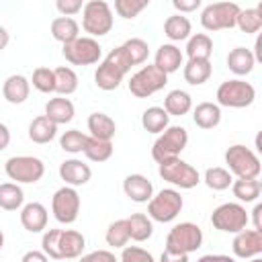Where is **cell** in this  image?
<instances>
[{"label":"cell","instance_id":"836d02e7","mask_svg":"<svg viewBox=\"0 0 262 262\" xmlns=\"http://www.w3.org/2000/svg\"><path fill=\"white\" fill-rule=\"evenodd\" d=\"M23 188L16 182H4L0 184V209L4 211H16L23 205Z\"/></svg>","mask_w":262,"mask_h":262},{"label":"cell","instance_id":"277c9868","mask_svg":"<svg viewBox=\"0 0 262 262\" xmlns=\"http://www.w3.org/2000/svg\"><path fill=\"white\" fill-rule=\"evenodd\" d=\"M82 27L90 35H106L113 29V10L104 0H88L82 8Z\"/></svg>","mask_w":262,"mask_h":262},{"label":"cell","instance_id":"b9f144b4","mask_svg":"<svg viewBox=\"0 0 262 262\" xmlns=\"http://www.w3.org/2000/svg\"><path fill=\"white\" fill-rule=\"evenodd\" d=\"M86 141H88V135H84V133H82V131H78V129H70V131H66V133L61 135L59 145H61V149H63V151L80 154V151L84 149Z\"/></svg>","mask_w":262,"mask_h":262},{"label":"cell","instance_id":"9f6ffc18","mask_svg":"<svg viewBox=\"0 0 262 262\" xmlns=\"http://www.w3.org/2000/svg\"><path fill=\"white\" fill-rule=\"evenodd\" d=\"M254 59H262V37L256 39V45H254Z\"/></svg>","mask_w":262,"mask_h":262},{"label":"cell","instance_id":"44dd1931","mask_svg":"<svg viewBox=\"0 0 262 262\" xmlns=\"http://www.w3.org/2000/svg\"><path fill=\"white\" fill-rule=\"evenodd\" d=\"M88 131H90V137H94V139L111 141L115 137L117 125H115V121L108 115H104V113H92L88 117Z\"/></svg>","mask_w":262,"mask_h":262},{"label":"cell","instance_id":"60d3db41","mask_svg":"<svg viewBox=\"0 0 262 262\" xmlns=\"http://www.w3.org/2000/svg\"><path fill=\"white\" fill-rule=\"evenodd\" d=\"M205 182H207V186L213 188V190H225L233 180H231L229 170L215 166V168H207V172H205Z\"/></svg>","mask_w":262,"mask_h":262},{"label":"cell","instance_id":"1f68e13d","mask_svg":"<svg viewBox=\"0 0 262 262\" xmlns=\"http://www.w3.org/2000/svg\"><path fill=\"white\" fill-rule=\"evenodd\" d=\"M235 25L244 31V33H256L262 27V2L254 8H239Z\"/></svg>","mask_w":262,"mask_h":262},{"label":"cell","instance_id":"91938a15","mask_svg":"<svg viewBox=\"0 0 262 262\" xmlns=\"http://www.w3.org/2000/svg\"><path fill=\"white\" fill-rule=\"evenodd\" d=\"M250 262H262V260H260V258H252Z\"/></svg>","mask_w":262,"mask_h":262},{"label":"cell","instance_id":"7c38bea8","mask_svg":"<svg viewBox=\"0 0 262 262\" xmlns=\"http://www.w3.org/2000/svg\"><path fill=\"white\" fill-rule=\"evenodd\" d=\"M102 47L92 37H78L72 43L63 45V57L74 66H88L100 59Z\"/></svg>","mask_w":262,"mask_h":262},{"label":"cell","instance_id":"f1b7e54d","mask_svg":"<svg viewBox=\"0 0 262 262\" xmlns=\"http://www.w3.org/2000/svg\"><path fill=\"white\" fill-rule=\"evenodd\" d=\"M190 106H192L190 94L184 92V90H180V88H176V90H170V92L166 94V100H164V106H162V108H164L168 115L180 117V115H186V113L190 111Z\"/></svg>","mask_w":262,"mask_h":262},{"label":"cell","instance_id":"f35d334b","mask_svg":"<svg viewBox=\"0 0 262 262\" xmlns=\"http://www.w3.org/2000/svg\"><path fill=\"white\" fill-rule=\"evenodd\" d=\"M127 242H129V221L127 219L113 221L106 229V244L115 248H123Z\"/></svg>","mask_w":262,"mask_h":262},{"label":"cell","instance_id":"484cf974","mask_svg":"<svg viewBox=\"0 0 262 262\" xmlns=\"http://www.w3.org/2000/svg\"><path fill=\"white\" fill-rule=\"evenodd\" d=\"M55 133H57V125L51 119H47L45 115L35 117L29 125V137L35 143H47L55 137Z\"/></svg>","mask_w":262,"mask_h":262},{"label":"cell","instance_id":"d590c367","mask_svg":"<svg viewBox=\"0 0 262 262\" xmlns=\"http://www.w3.org/2000/svg\"><path fill=\"white\" fill-rule=\"evenodd\" d=\"M53 74H55V92H59V94H72V92H76V88H78V76H76V72L72 68L59 66V68L53 70Z\"/></svg>","mask_w":262,"mask_h":262},{"label":"cell","instance_id":"30bf717a","mask_svg":"<svg viewBox=\"0 0 262 262\" xmlns=\"http://www.w3.org/2000/svg\"><path fill=\"white\" fill-rule=\"evenodd\" d=\"M211 223L219 231L237 233L248 225V213L237 203H223L211 213Z\"/></svg>","mask_w":262,"mask_h":262},{"label":"cell","instance_id":"ffe728a7","mask_svg":"<svg viewBox=\"0 0 262 262\" xmlns=\"http://www.w3.org/2000/svg\"><path fill=\"white\" fill-rule=\"evenodd\" d=\"M123 76H125V72L121 68H117L115 63H111L108 59H104L96 68V72H94V82L102 90H115V88H119Z\"/></svg>","mask_w":262,"mask_h":262},{"label":"cell","instance_id":"4316f807","mask_svg":"<svg viewBox=\"0 0 262 262\" xmlns=\"http://www.w3.org/2000/svg\"><path fill=\"white\" fill-rule=\"evenodd\" d=\"M86 246V239L80 231L76 229H66L61 231V237H59V254L61 258H78L82 254Z\"/></svg>","mask_w":262,"mask_h":262},{"label":"cell","instance_id":"ba28073f","mask_svg":"<svg viewBox=\"0 0 262 262\" xmlns=\"http://www.w3.org/2000/svg\"><path fill=\"white\" fill-rule=\"evenodd\" d=\"M182 205H184V201H182V196H180L178 190H174V188H162L156 196L149 199L147 213H149L151 219L166 223V221H172L182 211Z\"/></svg>","mask_w":262,"mask_h":262},{"label":"cell","instance_id":"d6986e66","mask_svg":"<svg viewBox=\"0 0 262 262\" xmlns=\"http://www.w3.org/2000/svg\"><path fill=\"white\" fill-rule=\"evenodd\" d=\"M154 66H156L158 70H162L166 76H168L170 72H176V70L182 66V53H180V49H178L176 45H172V43L160 45L158 51H156V61H154Z\"/></svg>","mask_w":262,"mask_h":262},{"label":"cell","instance_id":"603a6c76","mask_svg":"<svg viewBox=\"0 0 262 262\" xmlns=\"http://www.w3.org/2000/svg\"><path fill=\"white\" fill-rule=\"evenodd\" d=\"M45 117L51 119L55 125L70 123L74 119V104L70 98H51L45 104Z\"/></svg>","mask_w":262,"mask_h":262},{"label":"cell","instance_id":"7a4b0ae2","mask_svg":"<svg viewBox=\"0 0 262 262\" xmlns=\"http://www.w3.org/2000/svg\"><path fill=\"white\" fill-rule=\"evenodd\" d=\"M225 164L229 166V174H235L237 178L252 180V178H258V174H260V160H258V156L250 147H246L242 143H235V145L227 147Z\"/></svg>","mask_w":262,"mask_h":262},{"label":"cell","instance_id":"7bdbcfd3","mask_svg":"<svg viewBox=\"0 0 262 262\" xmlns=\"http://www.w3.org/2000/svg\"><path fill=\"white\" fill-rule=\"evenodd\" d=\"M33 86L41 92H55V74L51 68L39 66L33 72Z\"/></svg>","mask_w":262,"mask_h":262},{"label":"cell","instance_id":"52a82bcc","mask_svg":"<svg viewBox=\"0 0 262 262\" xmlns=\"http://www.w3.org/2000/svg\"><path fill=\"white\" fill-rule=\"evenodd\" d=\"M158 172L164 180H168L180 188H192L199 184V170L180 158H170V160L160 162Z\"/></svg>","mask_w":262,"mask_h":262},{"label":"cell","instance_id":"8fae6325","mask_svg":"<svg viewBox=\"0 0 262 262\" xmlns=\"http://www.w3.org/2000/svg\"><path fill=\"white\" fill-rule=\"evenodd\" d=\"M4 170H6L10 180H16V182H37L43 176L45 166L35 156H12V158L6 160Z\"/></svg>","mask_w":262,"mask_h":262},{"label":"cell","instance_id":"f546056e","mask_svg":"<svg viewBox=\"0 0 262 262\" xmlns=\"http://www.w3.org/2000/svg\"><path fill=\"white\" fill-rule=\"evenodd\" d=\"M168 121H170V115L162 106H149L141 115V125L147 133H162L168 127Z\"/></svg>","mask_w":262,"mask_h":262},{"label":"cell","instance_id":"bcb514c9","mask_svg":"<svg viewBox=\"0 0 262 262\" xmlns=\"http://www.w3.org/2000/svg\"><path fill=\"white\" fill-rule=\"evenodd\" d=\"M121 262H154V256L139 246H127L123 248Z\"/></svg>","mask_w":262,"mask_h":262},{"label":"cell","instance_id":"c3c4849f","mask_svg":"<svg viewBox=\"0 0 262 262\" xmlns=\"http://www.w3.org/2000/svg\"><path fill=\"white\" fill-rule=\"evenodd\" d=\"M80 262H117V258H115V254L108 252V250H94V252L82 256Z\"/></svg>","mask_w":262,"mask_h":262},{"label":"cell","instance_id":"11a10c76","mask_svg":"<svg viewBox=\"0 0 262 262\" xmlns=\"http://www.w3.org/2000/svg\"><path fill=\"white\" fill-rule=\"evenodd\" d=\"M8 143H10V131H8V127L4 123H0V151L6 149Z\"/></svg>","mask_w":262,"mask_h":262},{"label":"cell","instance_id":"4fadbf2b","mask_svg":"<svg viewBox=\"0 0 262 262\" xmlns=\"http://www.w3.org/2000/svg\"><path fill=\"white\" fill-rule=\"evenodd\" d=\"M53 215L59 223H74L80 211V196L74 186H61L51 199Z\"/></svg>","mask_w":262,"mask_h":262},{"label":"cell","instance_id":"6da1fadb","mask_svg":"<svg viewBox=\"0 0 262 262\" xmlns=\"http://www.w3.org/2000/svg\"><path fill=\"white\" fill-rule=\"evenodd\" d=\"M186 143H188L186 129L180 127V125H172V127L168 125L160 133V137L154 141V145H151V158L158 164L164 162V160H170V158H178V154L186 147Z\"/></svg>","mask_w":262,"mask_h":262},{"label":"cell","instance_id":"f5cc1de1","mask_svg":"<svg viewBox=\"0 0 262 262\" xmlns=\"http://www.w3.org/2000/svg\"><path fill=\"white\" fill-rule=\"evenodd\" d=\"M196 262H235V260L231 256H225V254H205Z\"/></svg>","mask_w":262,"mask_h":262},{"label":"cell","instance_id":"3957f363","mask_svg":"<svg viewBox=\"0 0 262 262\" xmlns=\"http://www.w3.org/2000/svg\"><path fill=\"white\" fill-rule=\"evenodd\" d=\"M201 244H203V231L196 223L190 221L174 225L166 237V250L174 254H190L199 250Z\"/></svg>","mask_w":262,"mask_h":262},{"label":"cell","instance_id":"f6af8a7d","mask_svg":"<svg viewBox=\"0 0 262 262\" xmlns=\"http://www.w3.org/2000/svg\"><path fill=\"white\" fill-rule=\"evenodd\" d=\"M145 6H147V0H117V2H115V10H117L119 16H123V18H133V16H137Z\"/></svg>","mask_w":262,"mask_h":262},{"label":"cell","instance_id":"ab89813d","mask_svg":"<svg viewBox=\"0 0 262 262\" xmlns=\"http://www.w3.org/2000/svg\"><path fill=\"white\" fill-rule=\"evenodd\" d=\"M123 47H125V51H127V55H129V59H131L133 66L143 63V61L147 59L149 47H147V41H145V39H141V37H131V39H127V41L123 43Z\"/></svg>","mask_w":262,"mask_h":262},{"label":"cell","instance_id":"8d00e7d4","mask_svg":"<svg viewBox=\"0 0 262 262\" xmlns=\"http://www.w3.org/2000/svg\"><path fill=\"white\" fill-rule=\"evenodd\" d=\"M82 151L92 162H104L113 156V141H102V139H94L88 135V141H86Z\"/></svg>","mask_w":262,"mask_h":262},{"label":"cell","instance_id":"d4e9b609","mask_svg":"<svg viewBox=\"0 0 262 262\" xmlns=\"http://www.w3.org/2000/svg\"><path fill=\"white\" fill-rule=\"evenodd\" d=\"M254 55L248 47H233L229 53H227V68L237 74V76H244V74H250L252 68H254Z\"/></svg>","mask_w":262,"mask_h":262},{"label":"cell","instance_id":"7dc6e473","mask_svg":"<svg viewBox=\"0 0 262 262\" xmlns=\"http://www.w3.org/2000/svg\"><path fill=\"white\" fill-rule=\"evenodd\" d=\"M55 6H57L59 12H63V16H72V14H76L78 10L84 8L82 0H57Z\"/></svg>","mask_w":262,"mask_h":262},{"label":"cell","instance_id":"cb8c5ba5","mask_svg":"<svg viewBox=\"0 0 262 262\" xmlns=\"http://www.w3.org/2000/svg\"><path fill=\"white\" fill-rule=\"evenodd\" d=\"M192 119H194L196 127H201V129H213L221 121V108H219V104L209 102V100L199 102L196 108H194Z\"/></svg>","mask_w":262,"mask_h":262},{"label":"cell","instance_id":"680465c9","mask_svg":"<svg viewBox=\"0 0 262 262\" xmlns=\"http://www.w3.org/2000/svg\"><path fill=\"white\" fill-rule=\"evenodd\" d=\"M2 246H4V231L0 229V248H2Z\"/></svg>","mask_w":262,"mask_h":262},{"label":"cell","instance_id":"5b68a950","mask_svg":"<svg viewBox=\"0 0 262 262\" xmlns=\"http://www.w3.org/2000/svg\"><path fill=\"white\" fill-rule=\"evenodd\" d=\"M239 6L235 2L229 0H221V2H211L203 8L201 12V23L205 29L209 31H219V29H231L235 25Z\"/></svg>","mask_w":262,"mask_h":262},{"label":"cell","instance_id":"5bb4252c","mask_svg":"<svg viewBox=\"0 0 262 262\" xmlns=\"http://www.w3.org/2000/svg\"><path fill=\"white\" fill-rule=\"evenodd\" d=\"M233 254L239 258H252L262 252V231L242 229L233 237Z\"/></svg>","mask_w":262,"mask_h":262},{"label":"cell","instance_id":"7402d4cb","mask_svg":"<svg viewBox=\"0 0 262 262\" xmlns=\"http://www.w3.org/2000/svg\"><path fill=\"white\" fill-rule=\"evenodd\" d=\"M78 33H80V25L72 16H55L51 20V35H53V39L61 41L63 45L78 39Z\"/></svg>","mask_w":262,"mask_h":262},{"label":"cell","instance_id":"ee69618b","mask_svg":"<svg viewBox=\"0 0 262 262\" xmlns=\"http://www.w3.org/2000/svg\"><path fill=\"white\" fill-rule=\"evenodd\" d=\"M61 231L63 229H47L43 233L41 246H43V254L47 258H55V260L61 258V254H59V237H61Z\"/></svg>","mask_w":262,"mask_h":262},{"label":"cell","instance_id":"816d5d0a","mask_svg":"<svg viewBox=\"0 0 262 262\" xmlns=\"http://www.w3.org/2000/svg\"><path fill=\"white\" fill-rule=\"evenodd\" d=\"M160 262H188V254H174V252L164 250Z\"/></svg>","mask_w":262,"mask_h":262},{"label":"cell","instance_id":"83f0119b","mask_svg":"<svg viewBox=\"0 0 262 262\" xmlns=\"http://www.w3.org/2000/svg\"><path fill=\"white\" fill-rule=\"evenodd\" d=\"M211 72H213V66L209 59H188L184 66V80L188 84L199 86L211 78Z\"/></svg>","mask_w":262,"mask_h":262},{"label":"cell","instance_id":"2e32d148","mask_svg":"<svg viewBox=\"0 0 262 262\" xmlns=\"http://www.w3.org/2000/svg\"><path fill=\"white\" fill-rule=\"evenodd\" d=\"M123 190L125 194L135 201V203H147L154 194V184L143 176V174H129L123 180Z\"/></svg>","mask_w":262,"mask_h":262},{"label":"cell","instance_id":"db71d44e","mask_svg":"<svg viewBox=\"0 0 262 262\" xmlns=\"http://www.w3.org/2000/svg\"><path fill=\"white\" fill-rule=\"evenodd\" d=\"M252 219H254V229H256V231H262V205H260V203L254 207Z\"/></svg>","mask_w":262,"mask_h":262},{"label":"cell","instance_id":"681fc988","mask_svg":"<svg viewBox=\"0 0 262 262\" xmlns=\"http://www.w3.org/2000/svg\"><path fill=\"white\" fill-rule=\"evenodd\" d=\"M172 4H174V8H178L180 14H182V12H190V10L199 8V6H201V0H172Z\"/></svg>","mask_w":262,"mask_h":262},{"label":"cell","instance_id":"e0dca14e","mask_svg":"<svg viewBox=\"0 0 262 262\" xmlns=\"http://www.w3.org/2000/svg\"><path fill=\"white\" fill-rule=\"evenodd\" d=\"M20 223L31 233L43 231L45 225H47V209L41 203H29V205H25L23 211H20Z\"/></svg>","mask_w":262,"mask_h":262},{"label":"cell","instance_id":"8992f818","mask_svg":"<svg viewBox=\"0 0 262 262\" xmlns=\"http://www.w3.org/2000/svg\"><path fill=\"white\" fill-rule=\"evenodd\" d=\"M256 98V88L250 82L244 80H227L221 82L217 88V102L223 106H231V108H244L248 104H252Z\"/></svg>","mask_w":262,"mask_h":262},{"label":"cell","instance_id":"ac0fdd59","mask_svg":"<svg viewBox=\"0 0 262 262\" xmlns=\"http://www.w3.org/2000/svg\"><path fill=\"white\" fill-rule=\"evenodd\" d=\"M2 94L10 104H23L29 98V80L23 74H12L4 80Z\"/></svg>","mask_w":262,"mask_h":262},{"label":"cell","instance_id":"f907efd6","mask_svg":"<svg viewBox=\"0 0 262 262\" xmlns=\"http://www.w3.org/2000/svg\"><path fill=\"white\" fill-rule=\"evenodd\" d=\"M20 262H47V256L41 250H29V252H25Z\"/></svg>","mask_w":262,"mask_h":262},{"label":"cell","instance_id":"74e56055","mask_svg":"<svg viewBox=\"0 0 262 262\" xmlns=\"http://www.w3.org/2000/svg\"><path fill=\"white\" fill-rule=\"evenodd\" d=\"M231 190H233V194H235L239 201H246V203H250V201H256V199L260 196L262 184H260L256 178H252V180H246V178H237V180L231 184Z\"/></svg>","mask_w":262,"mask_h":262},{"label":"cell","instance_id":"d6a6232c","mask_svg":"<svg viewBox=\"0 0 262 262\" xmlns=\"http://www.w3.org/2000/svg\"><path fill=\"white\" fill-rule=\"evenodd\" d=\"M129 221V237L135 239V242H145L151 237V231H154V225L149 221L147 215L143 213H133L131 217H127Z\"/></svg>","mask_w":262,"mask_h":262},{"label":"cell","instance_id":"9a60e30c","mask_svg":"<svg viewBox=\"0 0 262 262\" xmlns=\"http://www.w3.org/2000/svg\"><path fill=\"white\" fill-rule=\"evenodd\" d=\"M59 176H61V180H63L66 184H70V186H80V184H86V182L90 180L92 170H90V166L84 164L82 160L72 158V160H66V162L59 164Z\"/></svg>","mask_w":262,"mask_h":262},{"label":"cell","instance_id":"9c48e42d","mask_svg":"<svg viewBox=\"0 0 262 262\" xmlns=\"http://www.w3.org/2000/svg\"><path fill=\"white\" fill-rule=\"evenodd\" d=\"M168 82V76L158 70L154 63L151 66H143L139 72H135L129 80V92L137 98H145L158 90H162Z\"/></svg>","mask_w":262,"mask_h":262},{"label":"cell","instance_id":"e575fe53","mask_svg":"<svg viewBox=\"0 0 262 262\" xmlns=\"http://www.w3.org/2000/svg\"><path fill=\"white\" fill-rule=\"evenodd\" d=\"M164 33L172 41H182L190 33V20L184 14H170L164 23Z\"/></svg>","mask_w":262,"mask_h":262},{"label":"cell","instance_id":"6f0895ef","mask_svg":"<svg viewBox=\"0 0 262 262\" xmlns=\"http://www.w3.org/2000/svg\"><path fill=\"white\" fill-rule=\"evenodd\" d=\"M8 39H10V37H8V31H6L4 27H0V51L8 45Z\"/></svg>","mask_w":262,"mask_h":262},{"label":"cell","instance_id":"4dcf8cb0","mask_svg":"<svg viewBox=\"0 0 262 262\" xmlns=\"http://www.w3.org/2000/svg\"><path fill=\"white\" fill-rule=\"evenodd\" d=\"M186 53L188 59H209L213 53V41L205 33H196L188 39L186 43Z\"/></svg>","mask_w":262,"mask_h":262}]
</instances>
